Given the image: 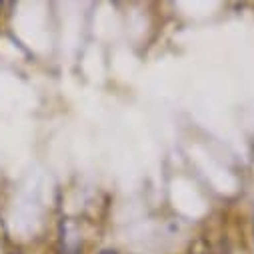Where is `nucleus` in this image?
<instances>
[{
  "instance_id": "1",
  "label": "nucleus",
  "mask_w": 254,
  "mask_h": 254,
  "mask_svg": "<svg viewBox=\"0 0 254 254\" xmlns=\"http://www.w3.org/2000/svg\"><path fill=\"white\" fill-rule=\"evenodd\" d=\"M98 254H118L116 250H102V252H98Z\"/></svg>"
}]
</instances>
